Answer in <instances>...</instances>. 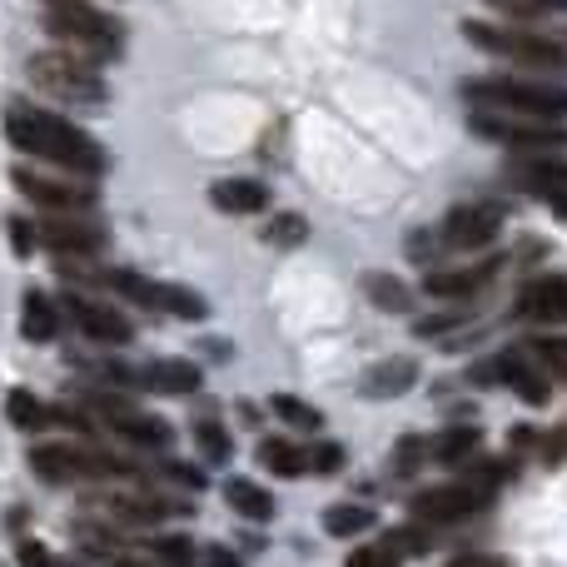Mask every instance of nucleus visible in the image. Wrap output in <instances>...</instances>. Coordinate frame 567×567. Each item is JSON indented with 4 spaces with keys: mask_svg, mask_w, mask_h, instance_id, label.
Returning <instances> with one entry per match:
<instances>
[{
    "mask_svg": "<svg viewBox=\"0 0 567 567\" xmlns=\"http://www.w3.org/2000/svg\"><path fill=\"white\" fill-rule=\"evenodd\" d=\"M30 468L40 483H100L130 473L120 458L85 449V443H40V449H30Z\"/></svg>",
    "mask_w": 567,
    "mask_h": 567,
    "instance_id": "obj_7",
    "label": "nucleus"
},
{
    "mask_svg": "<svg viewBox=\"0 0 567 567\" xmlns=\"http://www.w3.org/2000/svg\"><path fill=\"white\" fill-rule=\"evenodd\" d=\"M135 379L145 383L150 393H169V399H179V393H195L199 389V363H189V359H155V363H145Z\"/></svg>",
    "mask_w": 567,
    "mask_h": 567,
    "instance_id": "obj_21",
    "label": "nucleus"
},
{
    "mask_svg": "<svg viewBox=\"0 0 567 567\" xmlns=\"http://www.w3.org/2000/svg\"><path fill=\"white\" fill-rule=\"evenodd\" d=\"M25 70H30V85H35L40 95L60 100V105L95 110V105H105V95H110L95 60L70 55V50H40V55H30Z\"/></svg>",
    "mask_w": 567,
    "mask_h": 567,
    "instance_id": "obj_3",
    "label": "nucleus"
},
{
    "mask_svg": "<svg viewBox=\"0 0 567 567\" xmlns=\"http://www.w3.org/2000/svg\"><path fill=\"white\" fill-rule=\"evenodd\" d=\"M518 313L543 329H563L567 323V275H538L523 284L518 293Z\"/></svg>",
    "mask_w": 567,
    "mask_h": 567,
    "instance_id": "obj_17",
    "label": "nucleus"
},
{
    "mask_svg": "<svg viewBox=\"0 0 567 567\" xmlns=\"http://www.w3.org/2000/svg\"><path fill=\"white\" fill-rule=\"evenodd\" d=\"M269 409H275L284 423H293V429H323V413L309 409L303 399H293V393H275V399H269Z\"/></svg>",
    "mask_w": 567,
    "mask_h": 567,
    "instance_id": "obj_33",
    "label": "nucleus"
},
{
    "mask_svg": "<svg viewBox=\"0 0 567 567\" xmlns=\"http://www.w3.org/2000/svg\"><path fill=\"white\" fill-rule=\"evenodd\" d=\"M195 443H199V458H205L209 468H225V463L235 458V439H229V429L219 419H199Z\"/></svg>",
    "mask_w": 567,
    "mask_h": 567,
    "instance_id": "obj_28",
    "label": "nucleus"
},
{
    "mask_svg": "<svg viewBox=\"0 0 567 567\" xmlns=\"http://www.w3.org/2000/svg\"><path fill=\"white\" fill-rule=\"evenodd\" d=\"M528 349H533V359L543 363V373H548V379L567 383V333H543V339H533Z\"/></svg>",
    "mask_w": 567,
    "mask_h": 567,
    "instance_id": "obj_30",
    "label": "nucleus"
},
{
    "mask_svg": "<svg viewBox=\"0 0 567 567\" xmlns=\"http://www.w3.org/2000/svg\"><path fill=\"white\" fill-rule=\"evenodd\" d=\"M468 379L473 383H503V389H513L528 409H548V399H553L548 373H543V363L533 359L528 343H523V349H498L488 363H478Z\"/></svg>",
    "mask_w": 567,
    "mask_h": 567,
    "instance_id": "obj_8",
    "label": "nucleus"
},
{
    "mask_svg": "<svg viewBox=\"0 0 567 567\" xmlns=\"http://www.w3.org/2000/svg\"><path fill=\"white\" fill-rule=\"evenodd\" d=\"M16 189L25 199H35L40 209H50V215H85V209H95V189L90 185H65V179H50V175H35V169H16Z\"/></svg>",
    "mask_w": 567,
    "mask_h": 567,
    "instance_id": "obj_14",
    "label": "nucleus"
},
{
    "mask_svg": "<svg viewBox=\"0 0 567 567\" xmlns=\"http://www.w3.org/2000/svg\"><path fill=\"white\" fill-rule=\"evenodd\" d=\"M493 493H483L478 483H439V488H423L419 498H413V513H419V523H463L473 518L478 508H488Z\"/></svg>",
    "mask_w": 567,
    "mask_h": 567,
    "instance_id": "obj_13",
    "label": "nucleus"
},
{
    "mask_svg": "<svg viewBox=\"0 0 567 567\" xmlns=\"http://www.w3.org/2000/svg\"><path fill=\"white\" fill-rule=\"evenodd\" d=\"M468 130L493 145L523 150V155H553L567 150V120H538V115H508V110H473Z\"/></svg>",
    "mask_w": 567,
    "mask_h": 567,
    "instance_id": "obj_5",
    "label": "nucleus"
},
{
    "mask_svg": "<svg viewBox=\"0 0 567 567\" xmlns=\"http://www.w3.org/2000/svg\"><path fill=\"white\" fill-rule=\"evenodd\" d=\"M6 419H10V429H20V433H40V429L55 423V413H50V403H40L30 389H10L6 393Z\"/></svg>",
    "mask_w": 567,
    "mask_h": 567,
    "instance_id": "obj_24",
    "label": "nucleus"
},
{
    "mask_svg": "<svg viewBox=\"0 0 567 567\" xmlns=\"http://www.w3.org/2000/svg\"><path fill=\"white\" fill-rule=\"evenodd\" d=\"M533 449H538V458L548 463V468H558L567 458V429H553V433H543V439H533Z\"/></svg>",
    "mask_w": 567,
    "mask_h": 567,
    "instance_id": "obj_39",
    "label": "nucleus"
},
{
    "mask_svg": "<svg viewBox=\"0 0 567 567\" xmlns=\"http://www.w3.org/2000/svg\"><path fill=\"white\" fill-rule=\"evenodd\" d=\"M373 523H379V513L363 508V503H333V508H323V533L329 538H359Z\"/></svg>",
    "mask_w": 567,
    "mask_h": 567,
    "instance_id": "obj_26",
    "label": "nucleus"
},
{
    "mask_svg": "<svg viewBox=\"0 0 567 567\" xmlns=\"http://www.w3.org/2000/svg\"><path fill=\"white\" fill-rule=\"evenodd\" d=\"M40 20L55 40H65L85 60H120L125 50V25L85 0H40Z\"/></svg>",
    "mask_w": 567,
    "mask_h": 567,
    "instance_id": "obj_2",
    "label": "nucleus"
},
{
    "mask_svg": "<svg viewBox=\"0 0 567 567\" xmlns=\"http://www.w3.org/2000/svg\"><path fill=\"white\" fill-rule=\"evenodd\" d=\"M498 269H503L498 259L473 265V269H429V275H423V293H433V299H468V293H478Z\"/></svg>",
    "mask_w": 567,
    "mask_h": 567,
    "instance_id": "obj_19",
    "label": "nucleus"
},
{
    "mask_svg": "<svg viewBox=\"0 0 567 567\" xmlns=\"http://www.w3.org/2000/svg\"><path fill=\"white\" fill-rule=\"evenodd\" d=\"M6 140L16 150H25V155L45 159V165H55V169H70V175H80V179L105 175V165H110V155L95 145V135H85V130L70 125L55 110L25 105V100H16V105L6 110Z\"/></svg>",
    "mask_w": 567,
    "mask_h": 567,
    "instance_id": "obj_1",
    "label": "nucleus"
},
{
    "mask_svg": "<svg viewBox=\"0 0 567 567\" xmlns=\"http://www.w3.org/2000/svg\"><path fill=\"white\" fill-rule=\"evenodd\" d=\"M303 239H309V219L303 215H275L265 225V245H275V249H293Z\"/></svg>",
    "mask_w": 567,
    "mask_h": 567,
    "instance_id": "obj_31",
    "label": "nucleus"
},
{
    "mask_svg": "<svg viewBox=\"0 0 567 567\" xmlns=\"http://www.w3.org/2000/svg\"><path fill=\"white\" fill-rule=\"evenodd\" d=\"M105 284L115 293H125V299L145 303V309H159V313H175V319H205L209 313V299L195 289H185V284H159V279H145L135 275V269H110Z\"/></svg>",
    "mask_w": 567,
    "mask_h": 567,
    "instance_id": "obj_9",
    "label": "nucleus"
},
{
    "mask_svg": "<svg viewBox=\"0 0 567 567\" xmlns=\"http://www.w3.org/2000/svg\"><path fill=\"white\" fill-rule=\"evenodd\" d=\"M10 245H16V255H30L35 249V225L30 219H10Z\"/></svg>",
    "mask_w": 567,
    "mask_h": 567,
    "instance_id": "obj_41",
    "label": "nucleus"
},
{
    "mask_svg": "<svg viewBox=\"0 0 567 567\" xmlns=\"http://www.w3.org/2000/svg\"><path fill=\"white\" fill-rule=\"evenodd\" d=\"M498 16H508V20H543V16H553L558 6H567V0H488Z\"/></svg>",
    "mask_w": 567,
    "mask_h": 567,
    "instance_id": "obj_36",
    "label": "nucleus"
},
{
    "mask_svg": "<svg viewBox=\"0 0 567 567\" xmlns=\"http://www.w3.org/2000/svg\"><path fill=\"white\" fill-rule=\"evenodd\" d=\"M20 333H25L30 343H50L60 333V309L50 293H40V289L25 293V303H20Z\"/></svg>",
    "mask_w": 567,
    "mask_h": 567,
    "instance_id": "obj_22",
    "label": "nucleus"
},
{
    "mask_svg": "<svg viewBox=\"0 0 567 567\" xmlns=\"http://www.w3.org/2000/svg\"><path fill=\"white\" fill-rule=\"evenodd\" d=\"M255 458H259V468L279 473V478H299L303 473V449H293V443H284V439H259Z\"/></svg>",
    "mask_w": 567,
    "mask_h": 567,
    "instance_id": "obj_29",
    "label": "nucleus"
},
{
    "mask_svg": "<svg viewBox=\"0 0 567 567\" xmlns=\"http://www.w3.org/2000/svg\"><path fill=\"white\" fill-rule=\"evenodd\" d=\"M225 503L239 513V518H249V523H269V518H275V498H269L259 483H249V478H229L225 483Z\"/></svg>",
    "mask_w": 567,
    "mask_h": 567,
    "instance_id": "obj_25",
    "label": "nucleus"
},
{
    "mask_svg": "<svg viewBox=\"0 0 567 567\" xmlns=\"http://www.w3.org/2000/svg\"><path fill=\"white\" fill-rule=\"evenodd\" d=\"M155 558L165 567H195V543H189V538H159L155 543Z\"/></svg>",
    "mask_w": 567,
    "mask_h": 567,
    "instance_id": "obj_38",
    "label": "nucleus"
},
{
    "mask_svg": "<svg viewBox=\"0 0 567 567\" xmlns=\"http://www.w3.org/2000/svg\"><path fill=\"white\" fill-rule=\"evenodd\" d=\"M205 567H245V563H239L225 543H209V548H205Z\"/></svg>",
    "mask_w": 567,
    "mask_h": 567,
    "instance_id": "obj_44",
    "label": "nucleus"
},
{
    "mask_svg": "<svg viewBox=\"0 0 567 567\" xmlns=\"http://www.w3.org/2000/svg\"><path fill=\"white\" fill-rule=\"evenodd\" d=\"M35 245L55 249L60 259H85V255L105 249V229L85 225V219H75V215H50L45 225H35Z\"/></svg>",
    "mask_w": 567,
    "mask_h": 567,
    "instance_id": "obj_15",
    "label": "nucleus"
},
{
    "mask_svg": "<svg viewBox=\"0 0 567 567\" xmlns=\"http://www.w3.org/2000/svg\"><path fill=\"white\" fill-rule=\"evenodd\" d=\"M16 558H20V567H50V553H45V543H35V538H25L16 548Z\"/></svg>",
    "mask_w": 567,
    "mask_h": 567,
    "instance_id": "obj_43",
    "label": "nucleus"
},
{
    "mask_svg": "<svg viewBox=\"0 0 567 567\" xmlns=\"http://www.w3.org/2000/svg\"><path fill=\"white\" fill-rule=\"evenodd\" d=\"M409 389H419V359H409V353H393V359H379L363 369L359 379V393L373 403L383 399H403Z\"/></svg>",
    "mask_w": 567,
    "mask_h": 567,
    "instance_id": "obj_18",
    "label": "nucleus"
},
{
    "mask_svg": "<svg viewBox=\"0 0 567 567\" xmlns=\"http://www.w3.org/2000/svg\"><path fill=\"white\" fill-rule=\"evenodd\" d=\"M65 309H70V319L80 323V333H85V339H95V343H130V339H135V323H130L120 309L100 303V299L65 293Z\"/></svg>",
    "mask_w": 567,
    "mask_h": 567,
    "instance_id": "obj_16",
    "label": "nucleus"
},
{
    "mask_svg": "<svg viewBox=\"0 0 567 567\" xmlns=\"http://www.w3.org/2000/svg\"><path fill=\"white\" fill-rule=\"evenodd\" d=\"M443 249H449V245H443V235L439 239H433V235H413L409 239V255L419 259V265H429V269H433V259H439Z\"/></svg>",
    "mask_w": 567,
    "mask_h": 567,
    "instance_id": "obj_40",
    "label": "nucleus"
},
{
    "mask_svg": "<svg viewBox=\"0 0 567 567\" xmlns=\"http://www.w3.org/2000/svg\"><path fill=\"white\" fill-rule=\"evenodd\" d=\"M115 567H140V563H115Z\"/></svg>",
    "mask_w": 567,
    "mask_h": 567,
    "instance_id": "obj_46",
    "label": "nucleus"
},
{
    "mask_svg": "<svg viewBox=\"0 0 567 567\" xmlns=\"http://www.w3.org/2000/svg\"><path fill=\"white\" fill-rule=\"evenodd\" d=\"M423 449H429L433 463H443V468H458V463H468V453L478 449V429H468V423H458V429H443V433H433V439H423Z\"/></svg>",
    "mask_w": 567,
    "mask_h": 567,
    "instance_id": "obj_23",
    "label": "nucleus"
},
{
    "mask_svg": "<svg viewBox=\"0 0 567 567\" xmlns=\"http://www.w3.org/2000/svg\"><path fill=\"white\" fill-rule=\"evenodd\" d=\"M343 443H309L303 449V473H319V478H329V473H339L343 468Z\"/></svg>",
    "mask_w": 567,
    "mask_h": 567,
    "instance_id": "obj_34",
    "label": "nucleus"
},
{
    "mask_svg": "<svg viewBox=\"0 0 567 567\" xmlns=\"http://www.w3.org/2000/svg\"><path fill=\"white\" fill-rule=\"evenodd\" d=\"M363 293H369L379 309H389V313H409L413 309V289L399 275H383V269L363 275Z\"/></svg>",
    "mask_w": 567,
    "mask_h": 567,
    "instance_id": "obj_27",
    "label": "nucleus"
},
{
    "mask_svg": "<svg viewBox=\"0 0 567 567\" xmlns=\"http://www.w3.org/2000/svg\"><path fill=\"white\" fill-rule=\"evenodd\" d=\"M343 567H403V558L389 548V543L379 538V543H369V548H353V553H349V563H343Z\"/></svg>",
    "mask_w": 567,
    "mask_h": 567,
    "instance_id": "obj_37",
    "label": "nucleus"
},
{
    "mask_svg": "<svg viewBox=\"0 0 567 567\" xmlns=\"http://www.w3.org/2000/svg\"><path fill=\"white\" fill-rule=\"evenodd\" d=\"M463 95L483 110H508V115H538V120H567V90L563 85H538V80H468Z\"/></svg>",
    "mask_w": 567,
    "mask_h": 567,
    "instance_id": "obj_4",
    "label": "nucleus"
},
{
    "mask_svg": "<svg viewBox=\"0 0 567 567\" xmlns=\"http://www.w3.org/2000/svg\"><path fill=\"white\" fill-rule=\"evenodd\" d=\"M165 478H169V483H185L189 493H199V488H205V473L185 468V463H165Z\"/></svg>",
    "mask_w": 567,
    "mask_h": 567,
    "instance_id": "obj_42",
    "label": "nucleus"
},
{
    "mask_svg": "<svg viewBox=\"0 0 567 567\" xmlns=\"http://www.w3.org/2000/svg\"><path fill=\"white\" fill-rule=\"evenodd\" d=\"M449 567H508L503 558H483V553H468V558H453Z\"/></svg>",
    "mask_w": 567,
    "mask_h": 567,
    "instance_id": "obj_45",
    "label": "nucleus"
},
{
    "mask_svg": "<svg viewBox=\"0 0 567 567\" xmlns=\"http://www.w3.org/2000/svg\"><path fill=\"white\" fill-rule=\"evenodd\" d=\"M383 543H389L399 558H423V553L433 548V533L429 528H389L383 533Z\"/></svg>",
    "mask_w": 567,
    "mask_h": 567,
    "instance_id": "obj_35",
    "label": "nucleus"
},
{
    "mask_svg": "<svg viewBox=\"0 0 567 567\" xmlns=\"http://www.w3.org/2000/svg\"><path fill=\"white\" fill-rule=\"evenodd\" d=\"M90 419H100L105 429H115L120 439L140 443V449H169V439H175V429H169L165 419H155V413H140L130 399H120V393H90L85 403Z\"/></svg>",
    "mask_w": 567,
    "mask_h": 567,
    "instance_id": "obj_10",
    "label": "nucleus"
},
{
    "mask_svg": "<svg viewBox=\"0 0 567 567\" xmlns=\"http://www.w3.org/2000/svg\"><path fill=\"white\" fill-rule=\"evenodd\" d=\"M463 35L488 55H503L523 70H567V45L538 30H513V25H483V20H463Z\"/></svg>",
    "mask_w": 567,
    "mask_h": 567,
    "instance_id": "obj_6",
    "label": "nucleus"
},
{
    "mask_svg": "<svg viewBox=\"0 0 567 567\" xmlns=\"http://www.w3.org/2000/svg\"><path fill=\"white\" fill-rule=\"evenodd\" d=\"M508 179L533 195L538 205H548L558 219H567V159H553V155H528L518 165H508Z\"/></svg>",
    "mask_w": 567,
    "mask_h": 567,
    "instance_id": "obj_12",
    "label": "nucleus"
},
{
    "mask_svg": "<svg viewBox=\"0 0 567 567\" xmlns=\"http://www.w3.org/2000/svg\"><path fill=\"white\" fill-rule=\"evenodd\" d=\"M503 225H508V209L493 205V199H473V205L449 209V219H443V245L449 249H488L493 239L503 235Z\"/></svg>",
    "mask_w": 567,
    "mask_h": 567,
    "instance_id": "obj_11",
    "label": "nucleus"
},
{
    "mask_svg": "<svg viewBox=\"0 0 567 567\" xmlns=\"http://www.w3.org/2000/svg\"><path fill=\"white\" fill-rule=\"evenodd\" d=\"M209 205L225 209V215H265L269 185H259V179H215L209 185Z\"/></svg>",
    "mask_w": 567,
    "mask_h": 567,
    "instance_id": "obj_20",
    "label": "nucleus"
},
{
    "mask_svg": "<svg viewBox=\"0 0 567 567\" xmlns=\"http://www.w3.org/2000/svg\"><path fill=\"white\" fill-rule=\"evenodd\" d=\"M473 319V309H443V313H423V319H413V339H443V333L463 329V323Z\"/></svg>",
    "mask_w": 567,
    "mask_h": 567,
    "instance_id": "obj_32",
    "label": "nucleus"
}]
</instances>
